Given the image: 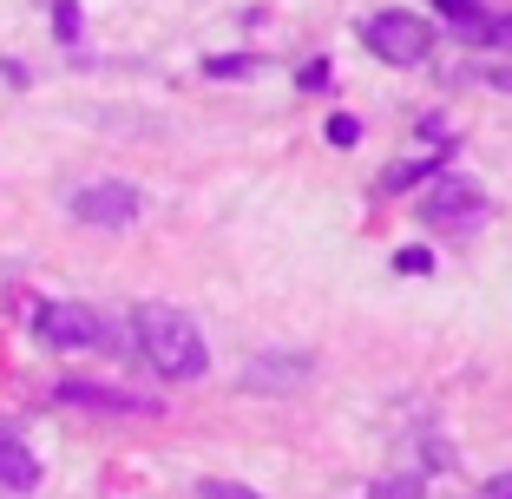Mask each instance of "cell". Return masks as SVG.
<instances>
[{"instance_id": "ac0fdd59", "label": "cell", "mask_w": 512, "mask_h": 499, "mask_svg": "<svg viewBox=\"0 0 512 499\" xmlns=\"http://www.w3.org/2000/svg\"><path fill=\"white\" fill-rule=\"evenodd\" d=\"M302 86H309V92L329 86V60H309V66H302Z\"/></svg>"}, {"instance_id": "277c9868", "label": "cell", "mask_w": 512, "mask_h": 499, "mask_svg": "<svg viewBox=\"0 0 512 499\" xmlns=\"http://www.w3.org/2000/svg\"><path fill=\"white\" fill-rule=\"evenodd\" d=\"M33 335H40L46 348H106L112 335H106V316L99 309H86V303H46L40 316H33Z\"/></svg>"}, {"instance_id": "e0dca14e", "label": "cell", "mask_w": 512, "mask_h": 499, "mask_svg": "<svg viewBox=\"0 0 512 499\" xmlns=\"http://www.w3.org/2000/svg\"><path fill=\"white\" fill-rule=\"evenodd\" d=\"M197 493H204V499H263L256 486H237V480H204Z\"/></svg>"}, {"instance_id": "6da1fadb", "label": "cell", "mask_w": 512, "mask_h": 499, "mask_svg": "<svg viewBox=\"0 0 512 499\" xmlns=\"http://www.w3.org/2000/svg\"><path fill=\"white\" fill-rule=\"evenodd\" d=\"M132 335H138V355H145L165 381H197L204 368H211V348H204L197 322L184 316V309H171V303H138L132 309Z\"/></svg>"}, {"instance_id": "5b68a950", "label": "cell", "mask_w": 512, "mask_h": 499, "mask_svg": "<svg viewBox=\"0 0 512 499\" xmlns=\"http://www.w3.org/2000/svg\"><path fill=\"white\" fill-rule=\"evenodd\" d=\"M73 217H79V224H92V230H125L138 217V191H132V184H119V178L79 184V191H73Z\"/></svg>"}, {"instance_id": "9a60e30c", "label": "cell", "mask_w": 512, "mask_h": 499, "mask_svg": "<svg viewBox=\"0 0 512 499\" xmlns=\"http://www.w3.org/2000/svg\"><path fill=\"white\" fill-rule=\"evenodd\" d=\"M394 270H401V276H427V270H434V257H427L421 243H407V250H394Z\"/></svg>"}, {"instance_id": "7c38bea8", "label": "cell", "mask_w": 512, "mask_h": 499, "mask_svg": "<svg viewBox=\"0 0 512 499\" xmlns=\"http://www.w3.org/2000/svg\"><path fill=\"white\" fill-rule=\"evenodd\" d=\"M204 73H211V79H243V73H256V60H250V53H211Z\"/></svg>"}, {"instance_id": "7a4b0ae2", "label": "cell", "mask_w": 512, "mask_h": 499, "mask_svg": "<svg viewBox=\"0 0 512 499\" xmlns=\"http://www.w3.org/2000/svg\"><path fill=\"white\" fill-rule=\"evenodd\" d=\"M362 40H368V53L388 60V66H421L427 53H434V27H427L421 14H401V7L368 14L362 20Z\"/></svg>"}, {"instance_id": "8fae6325", "label": "cell", "mask_w": 512, "mask_h": 499, "mask_svg": "<svg viewBox=\"0 0 512 499\" xmlns=\"http://www.w3.org/2000/svg\"><path fill=\"white\" fill-rule=\"evenodd\" d=\"M368 499H421V473H388V480H375Z\"/></svg>"}, {"instance_id": "52a82bcc", "label": "cell", "mask_w": 512, "mask_h": 499, "mask_svg": "<svg viewBox=\"0 0 512 499\" xmlns=\"http://www.w3.org/2000/svg\"><path fill=\"white\" fill-rule=\"evenodd\" d=\"M309 375H316L309 355H256V362L243 368V388H250V394H289V388H302Z\"/></svg>"}, {"instance_id": "d6986e66", "label": "cell", "mask_w": 512, "mask_h": 499, "mask_svg": "<svg viewBox=\"0 0 512 499\" xmlns=\"http://www.w3.org/2000/svg\"><path fill=\"white\" fill-rule=\"evenodd\" d=\"M486 86H493V92H512V60H499V66H486Z\"/></svg>"}, {"instance_id": "9c48e42d", "label": "cell", "mask_w": 512, "mask_h": 499, "mask_svg": "<svg viewBox=\"0 0 512 499\" xmlns=\"http://www.w3.org/2000/svg\"><path fill=\"white\" fill-rule=\"evenodd\" d=\"M434 7L447 14V27H460L467 40L480 33V20H486V7H480V0H434Z\"/></svg>"}, {"instance_id": "5bb4252c", "label": "cell", "mask_w": 512, "mask_h": 499, "mask_svg": "<svg viewBox=\"0 0 512 499\" xmlns=\"http://www.w3.org/2000/svg\"><path fill=\"white\" fill-rule=\"evenodd\" d=\"M473 40H486V46H499V53H512V14L480 20V33H473Z\"/></svg>"}, {"instance_id": "4fadbf2b", "label": "cell", "mask_w": 512, "mask_h": 499, "mask_svg": "<svg viewBox=\"0 0 512 499\" xmlns=\"http://www.w3.org/2000/svg\"><path fill=\"white\" fill-rule=\"evenodd\" d=\"M53 33H60L66 46L79 40V0H53Z\"/></svg>"}, {"instance_id": "ba28073f", "label": "cell", "mask_w": 512, "mask_h": 499, "mask_svg": "<svg viewBox=\"0 0 512 499\" xmlns=\"http://www.w3.org/2000/svg\"><path fill=\"white\" fill-rule=\"evenodd\" d=\"M40 486V460L33 447L14 434V427H0V493H33Z\"/></svg>"}, {"instance_id": "2e32d148", "label": "cell", "mask_w": 512, "mask_h": 499, "mask_svg": "<svg viewBox=\"0 0 512 499\" xmlns=\"http://www.w3.org/2000/svg\"><path fill=\"white\" fill-rule=\"evenodd\" d=\"M322 132H329V145H362V119H348V112H335Z\"/></svg>"}, {"instance_id": "8992f818", "label": "cell", "mask_w": 512, "mask_h": 499, "mask_svg": "<svg viewBox=\"0 0 512 499\" xmlns=\"http://www.w3.org/2000/svg\"><path fill=\"white\" fill-rule=\"evenodd\" d=\"M53 401L66 408H92V414H158L151 394H132V388H106V381H60Z\"/></svg>"}, {"instance_id": "3957f363", "label": "cell", "mask_w": 512, "mask_h": 499, "mask_svg": "<svg viewBox=\"0 0 512 499\" xmlns=\"http://www.w3.org/2000/svg\"><path fill=\"white\" fill-rule=\"evenodd\" d=\"M421 224H434V230H480L486 224V191L473 178H460V171H447V178L421 197Z\"/></svg>"}, {"instance_id": "30bf717a", "label": "cell", "mask_w": 512, "mask_h": 499, "mask_svg": "<svg viewBox=\"0 0 512 499\" xmlns=\"http://www.w3.org/2000/svg\"><path fill=\"white\" fill-rule=\"evenodd\" d=\"M440 171V158H414V165H394L388 178H381V191H414L421 178H434Z\"/></svg>"}, {"instance_id": "ffe728a7", "label": "cell", "mask_w": 512, "mask_h": 499, "mask_svg": "<svg viewBox=\"0 0 512 499\" xmlns=\"http://www.w3.org/2000/svg\"><path fill=\"white\" fill-rule=\"evenodd\" d=\"M480 499H512V473H499V480L480 486Z\"/></svg>"}]
</instances>
